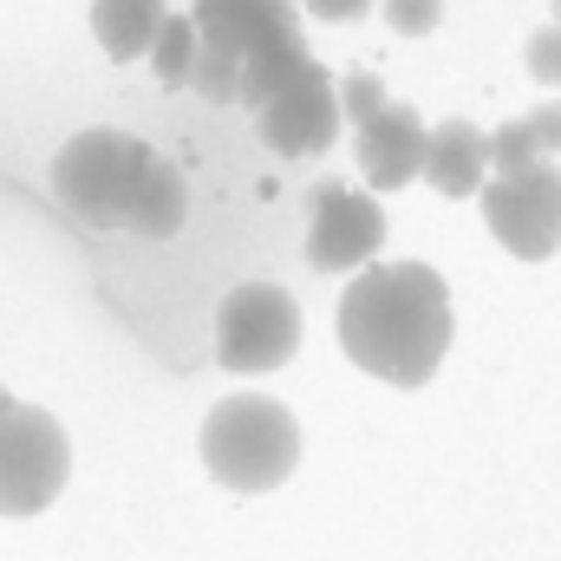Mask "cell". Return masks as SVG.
I'll use <instances>...</instances> for the list:
<instances>
[{
	"mask_svg": "<svg viewBox=\"0 0 561 561\" xmlns=\"http://www.w3.org/2000/svg\"><path fill=\"white\" fill-rule=\"evenodd\" d=\"M340 346L386 386H424L450 353V287L424 262H373L340 294Z\"/></svg>",
	"mask_w": 561,
	"mask_h": 561,
	"instance_id": "cell-1",
	"label": "cell"
},
{
	"mask_svg": "<svg viewBox=\"0 0 561 561\" xmlns=\"http://www.w3.org/2000/svg\"><path fill=\"white\" fill-rule=\"evenodd\" d=\"M300 346V307L275 280H242L222 307H216V359L242 379L280 373Z\"/></svg>",
	"mask_w": 561,
	"mask_h": 561,
	"instance_id": "cell-5",
	"label": "cell"
},
{
	"mask_svg": "<svg viewBox=\"0 0 561 561\" xmlns=\"http://www.w3.org/2000/svg\"><path fill=\"white\" fill-rule=\"evenodd\" d=\"M556 26H561V0H556Z\"/></svg>",
	"mask_w": 561,
	"mask_h": 561,
	"instance_id": "cell-20",
	"label": "cell"
},
{
	"mask_svg": "<svg viewBox=\"0 0 561 561\" xmlns=\"http://www.w3.org/2000/svg\"><path fill=\"white\" fill-rule=\"evenodd\" d=\"M483 203V222L490 236L523 255V262H549L561 249V163H529V170H510L496 183L477 190Z\"/></svg>",
	"mask_w": 561,
	"mask_h": 561,
	"instance_id": "cell-7",
	"label": "cell"
},
{
	"mask_svg": "<svg viewBox=\"0 0 561 561\" xmlns=\"http://www.w3.org/2000/svg\"><path fill=\"white\" fill-rule=\"evenodd\" d=\"M300 7H307L313 20H333V26H340V20H359V13H373V0H300Z\"/></svg>",
	"mask_w": 561,
	"mask_h": 561,
	"instance_id": "cell-18",
	"label": "cell"
},
{
	"mask_svg": "<svg viewBox=\"0 0 561 561\" xmlns=\"http://www.w3.org/2000/svg\"><path fill=\"white\" fill-rule=\"evenodd\" d=\"M190 26H196L190 85L209 105L262 112L280 85L307 66L300 7L294 0H196Z\"/></svg>",
	"mask_w": 561,
	"mask_h": 561,
	"instance_id": "cell-3",
	"label": "cell"
},
{
	"mask_svg": "<svg viewBox=\"0 0 561 561\" xmlns=\"http://www.w3.org/2000/svg\"><path fill=\"white\" fill-rule=\"evenodd\" d=\"M294 463H300V424L262 392H236L203 419V470L236 496L280 490Z\"/></svg>",
	"mask_w": 561,
	"mask_h": 561,
	"instance_id": "cell-4",
	"label": "cell"
},
{
	"mask_svg": "<svg viewBox=\"0 0 561 561\" xmlns=\"http://www.w3.org/2000/svg\"><path fill=\"white\" fill-rule=\"evenodd\" d=\"M53 196L85 229H118L144 242H170L190 216V190L176 163L125 131H79L53 157Z\"/></svg>",
	"mask_w": 561,
	"mask_h": 561,
	"instance_id": "cell-2",
	"label": "cell"
},
{
	"mask_svg": "<svg viewBox=\"0 0 561 561\" xmlns=\"http://www.w3.org/2000/svg\"><path fill=\"white\" fill-rule=\"evenodd\" d=\"M379 249H386L379 203L346 190V183H320L313 190V222H307V262L320 275H359V268H373Z\"/></svg>",
	"mask_w": 561,
	"mask_h": 561,
	"instance_id": "cell-8",
	"label": "cell"
},
{
	"mask_svg": "<svg viewBox=\"0 0 561 561\" xmlns=\"http://www.w3.org/2000/svg\"><path fill=\"white\" fill-rule=\"evenodd\" d=\"M424 183L437 196H477L483 176H490V138L470 125V118H450L424 138Z\"/></svg>",
	"mask_w": 561,
	"mask_h": 561,
	"instance_id": "cell-11",
	"label": "cell"
},
{
	"mask_svg": "<svg viewBox=\"0 0 561 561\" xmlns=\"http://www.w3.org/2000/svg\"><path fill=\"white\" fill-rule=\"evenodd\" d=\"M529 72H536L542 85H561V26H542V33L529 39Z\"/></svg>",
	"mask_w": 561,
	"mask_h": 561,
	"instance_id": "cell-17",
	"label": "cell"
},
{
	"mask_svg": "<svg viewBox=\"0 0 561 561\" xmlns=\"http://www.w3.org/2000/svg\"><path fill=\"white\" fill-rule=\"evenodd\" d=\"M150 66H157L163 85H190V66H196V26H190V13H163Z\"/></svg>",
	"mask_w": 561,
	"mask_h": 561,
	"instance_id": "cell-14",
	"label": "cell"
},
{
	"mask_svg": "<svg viewBox=\"0 0 561 561\" xmlns=\"http://www.w3.org/2000/svg\"><path fill=\"white\" fill-rule=\"evenodd\" d=\"M66 477H72V444L59 419L39 405H13L0 431V516H39L46 503H59Z\"/></svg>",
	"mask_w": 561,
	"mask_h": 561,
	"instance_id": "cell-6",
	"label": "cell"
},
{
	"mask_svg": "<svg viewBox=\"0 0 561 561\" xmlns=\"http://www.w3.org/2000/svg\"><path fill=\"white\" fill-rule=\"evenodd\" d=\"M556 150H561V105H542V112H529V118H516L490 138V170L510 176V170H529V163H556Z\"/></svg>",
	"mask_w": 561,
	"mask_h": 561,
	"instance_id": "cell-13",
	"label": "cell"
},
{
	"mask_svg": "<svg viewBox=\"0 0 561 561\" xmlns=\"http://www.w3.org/2000/svg\"><path fill=\"white\" fill-rule=\"evenodd\" d=\"M424 118L412 105H379L373 118H359L353 125V157H359V176H366V190H405L412 176L424 170Z\"/></svg>",
	"mask_w": 561,
	"mask_h": 561,
	"instance_id": "cell-10",
	"label": "cell"
},
{
	"mask_svg": "<svg viewBox=\"0 0 561 561\" xmlns=\"http://www.w3.org/2000/svg\"><path fill=\"white\" fill-rule=\"evenodd\" d=\"M255 125H262L268 150H280V157H320V150H333L340 125H346V118H340V85H333V72H327L320 59H307L275 99L255 112Z\"/></svg>",
	"mask_w": 561,
	"mask_h": 561,
	"instance_id": "cell-9",
	"label": "cell"
},
{
	"mask_svg": "<svg viewBox=\"0 0 561 561\" xmlns=\"http://www.w3.org/2000/svg\"><path fill=\"white\" fill-rule=\"evenodd\" d=\"M7 419H13V392L0 386V431H7Z\"/></svg>",
	"mask_w": 561,
	"mask_h": 561,
	"instance_id": "cell-19",
	"label": "cell"
},
{
	"mask_svg": "<svg viewBox=\"0 0 561 561\" xmlns=\"http://www.w3.org/2000/svg\"><path fill=\"white\" fill-rule=\"evenodd\" d=\"M163 26V0H92V33L105 46V59H144L157 46Z\"/></svg>",
	"mask_w": 561,
	"mask_h": 561,
	"instance_id": "cell-12",
	"label": "cell"
},
{
	"mask_svg": "<svg viewBox=\"0 0 561 561\" xmlns=\"http://www.w3.org/2000/svg\"><path fill=\"white\" fill-rule=\"evenodd\" d=\"M379 105H386V85H379V72H346V79H340V118H346V125L373 118Z\"/></svg>",
	"mask_w": 561,
	"mask_h": 561,
	"instance_id": "cell-15",
	"label": "cell"
},
{
	"mask_svg": "<svg viewBox=\"0 0 561 561\" xmlns=\"http://www.w3.org/2000/svg\"><path fill=\"white\" fill-rule=\"evenodd\" d=\"M437 20H444V0H386V26L399 39H424Z\"/></svg>",
	"mask_w": 561,
	"mask_h": 561,
	"instance_id": "cell-16",
	"label": "cell"
}]
</instances>
